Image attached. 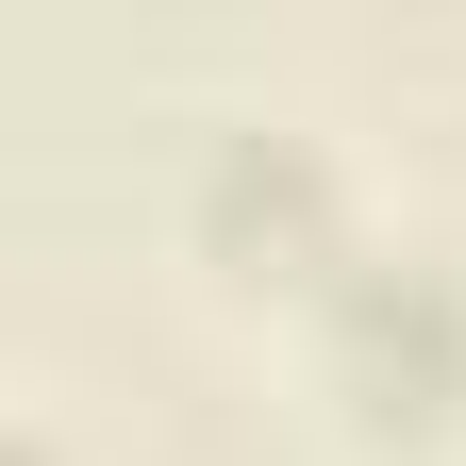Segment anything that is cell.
Returning <instances> with one entry per match:
<instances>
[{
  "instance_id": "6da1fadb",
  "label": "cell",
  "mask_w": 466,
  "mask_h": 466,
  "mask_svg": "<svg viewBox=\"0 0 466 466\" xmlns=\"http://www.w3.org/2000/svg\"><path fill=\"white\" fill-rule=\"evenodd\" d=\"M333 367L367 383V400H433L466 367V283L433 250H367V267L333 283Z\"/></svg>"
}]
</instances>
